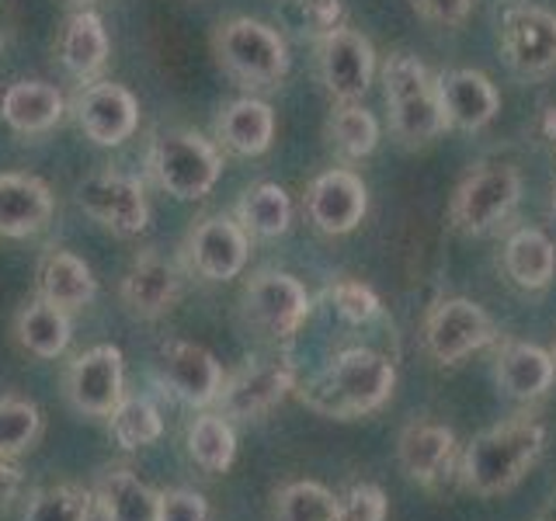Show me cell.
<instances>
[{
    "mask_svg": "<svg viewBox=\"0 0 556 521\" xmlns=\"http://www.w3.org/2000/svg\"><path fill=\"white\" fill-rule=\"evenodd\" d=\"M396 390V369L387 355L372 347H348L334 361H327L317 376L295 386L300 404L320 417L352 421L379 410Z\"/></svg>",
    "mask_w": 556,
    "mask_h": 521,
    "instance_id": "6da1fadb",
    "label": "cell"
},
{
    "mask_svg": "<svg viewBox=\"0 0 556 521\" xmlns=\"http://www.w3.org/2000/svg\"><path fill=\"white\" fill-rule=\"evenodd\" d=\"M546 448V428L532 417H515L480 431L473 442L463 448L459 480L469 494L497 497L526 480L529 469L539 462Z\"/></svg>",
    "mask_w": 556,
    "mask_h": 521,
    "instance_id": "7a4b0ae2",
    "label": "cell"
},
{
    "mask_svg": "<svg viewBox=\"0 0 556 521\" xmlns=\"http://www.w3.org/2000/svg\"><path fill=\"white\" fill-rule=\"evenodd\" d=\"M213 56L219 69L243 91H271L289 74L286 35L268 22L237 14L213 31Z\"/></svg>",
    "mask_w": 556,
    "mask_h": 521,
    "instance_id": "3957f363",
    "label": "cell"
},
{
    "mask_svg": "<svg viewBox=\"0 0 556 521\" xmlns=\"http://www.w3.org/2000/svg\"><path fill=\"white\" fill-rule=\"evenodd\" d=\"M147 178L170 199H205L223 178V150L195 129H161L147 147Z\"/></svg>",
    "mask_w": 556,
    "mask_h": 521,
    "instance_id": "277c9868",
    "label": "cell"
},
{
    "mask_svg": "<svg viewBox=\"0 0 556 521\" xmlns=\"http://www.w3.org/2000/svg\"><path fill=\"white\" fill-rule=\"evenodd\" d=\"M382 94H387L390 109V129L404 147H425L448 129L439 101V84L410 52H393L387 60Z\"/></svg>",
    "mask_w": 556,
    "mask_h": 521,
    "instance_id": "5b68a950",
    "label": "cell"
},
{
    "mask_svg": "<svg viewBox=\"0 0 556 521\" xmlns=\"http://www.w3.org/2000/svg\"><path fill=\"white\" fill-rule=\"evenodd\" d=\"M313 300L306 285L289 271L265 268L248 278L240 292V317L265 341H289L300 334V327L309 320Z\"/></svg>",
    "mask_w": 556,
    "mask_h": 521,
    "instance_id": "8992f818",
    "label": "cell"
},
{
    "mask_svg": "<svg viewBox=\"0 0 556 521\" xmlns=\"http://www.w3.org/2000/svg\"><path fill=\"white\" fill-rule=\"evenodd\" d=\"M74 202L80 213L109 230L118 240L139 237L150 226V199L147 188L132 174L122 170H94L74 188Z\"/></svg>",
    "mask_w": 556,
    "mask_h": 521,
    "instance_id": "52a82bcc",
    "label": "cell"
},
{
    "mask_svg": "<svg viewBox=\"0 0 556 521\" xmlns=\"http://www.w3.org/2000/svg\"><path fill=\"white\" fill-rule=\"evenodd\" d=\"M521 174L508 164H480L469 170L448 205V219L466 237H483L515 213Z\"/></svg>",
    "mask_w": 556,
    "mask_h": 521,
    "instance_id": "ba28073f",
    "label": "cell"
},
{
    "mask_svg": "<svg viewBox=\"0 0 556 521\" xmlns=\"http://www.w3.org/2000/svg\"><path fill=\"white\" fill-rule=\"evenodd\" d=\"M181 260L205 282H233L251 260V237L233 216H202L181 240Z\"/></svg>",
    "mask_w": 556,
    "mask_h": 521,
    "instance_id": "9c48e42d",
    "label": "cell"
},
{
    "mask_svg": "<svg viewBox=\"0 0 556 521\" xmlns=\"http://www.w3.org/2000/svg\"><path fill=\"white\" fill-rule=\"evenodd\" d=\"M295 393V369L289 358H257L223 379L216 414L226 421H257Z\"/></svg>",
    "mask_w": 556,
    "mask_h": 521,
    "instance_id": "30bf717a",
    "label": "cell"
},
{
    "mask_svg": "<svg viewBox=\"0 0 556 521\" xmlns=\"http://www.w3.org/2000/svg\"><path fill=\"white\" fill-rule=\"evenodd\" d=\"M497 341V327L486 309L473 300L452 295L428 309L425 317V347L439 365H459L480 347Z\"/></svg>",
    "mask_w": 556,
    "mask_h": 521,
    "instance_id": "8fae6325",
    "label": "cell"
},
{
    "mask_svg": "<svg viewBox=\"0 0 556 521\" xmlns=\"http://www.w3.org/2000/svg\"><path fill=\"white\" fill-rule=\"evenodd\" d=\"M66 404L84 417H109L126 396V358L115 344H94L66 365Z\"/></svg>",
    "mask_w": 556,
    "mask_h": 521,
    "instance_id": "7c38bea8",
    "label": "cell"
},
{
    "mask_svg": "<svg viewBox=\"0 0 556 521\" xmlns=\"http://www.w3.org/2000/svg\"><path fill=\"white\" fill-rule=\"evenodd\" d=\"M156 382L185 407H216V396L223 390V365L208 347L195 341H164L156 352Z\"/></svg>",
    "mask_w": 556,
    "mask_h": 521,
    "instance_id": "4fadbf2b",
    "label": "cell"
},
{
    "mask_svg": "<svg viewBox=\"0 0 556 521\" xmlns=\"http://www.w3.org/2000/svg\"><path fill=\"white\" fill-rule=\"evenodd\" d=\"M317 74L338 104L362 101L376 77V49L362 31L338 25L317 39Z\"/></svg>",
    "mask_w": 556,
    "mask_h": 521,
    "instance_id": "5bb4252c",
    "label": "cell"
},
{
    "mask_svg": "<svg viewBox=\"0 0 556 521\" xmlns=\"http://www.w3.org/2000/svg\"><path fill=\"white\" fill-rule=\"evenodd\" d=\"M70 112L94 147H122L139 129V98L126 84L104 77L80 84V91L70 98Z\"/></svg>",
    "mask_w": 556,
    "mask_h": 521,
    "instance_id": "9a60e30c",
    "label": "cell"
},
{
    "mask_svg": "<svg viewBox=\"0 0 556 521\" xmlns=\"http://www.w3.org/2000/svg\"><path fill=\"white\" fill-rule=\"evenodd\" d=\"M303 213L313 230L327 237H344L358 230V223L369 213V188L348 167H330L309 181L303 195Z\"/></svg>",
    "mask_w": 556,
    "mask_h": 521,
    "instance_id": "2e32d148",
    "label": "cell"
},
{
    "mask_svg": "<svg viewBox=\"0 0 556 521\" xmlns=\"http://www.w3.org/2000/svg\"><path fill=\"white\" fill-rule=\"evenodd\" d=\"M501 56L521 77H543L556 66V11L518 4L501 22Z\"/></svg>",
    "mask_w": 556,
    "mask_h": 521,
    "instance_id": "e0dca14e",
    "label": "cell"
},
{
    "mask_svg": "<svg viewBox=\"0 0 556 521\" xmlns=\"http://www.w3.org/2000/svg\"><path fill=\"white\" fill-rule=\"evenodd\" d=\"M178 295H181V271L156 247L136 254L118 285V300L136 320H161L164 313L174 309Z\"/></svg>",
    "mask_w": 556,
    "mask_h": 521,
    "instance_id": "ac0fdd59",
    "label": "cell"
},
{
    "mask_svg": "<svg viewBox=\"0 0 556 521\" xmlns=\"http://www.w3.org/2000/svg\"><path fill=\"white\" fill-rule=\"evenodd\" d=\"M52 213H56V199L39 174H0V237L4 240H28L42 233L52 223Z\"/></svg>",
    "mask_w": 556,
    "mask_h": 521,
    "instance_id": "d6986e66",
    "label": "cell"
},
{
    "mask_svg": "<svg viewBox=\"0 0 556 521\" xmlns=\"http://www.w3.org/2000/svg\"><path fill=\"white\" fill-rule=\"evenodd\" d=\"M439 84V101L445 112V126L448 129H463V132H480L486 129L501 112V94L494 80L480 74V69H448V74L434 77Z\"/></svg>",
    "mask_w": 556,
    "mask_h": 521,
    "instance_id": "ffe728a7",
    "label": "cell"
},
{
    "mask_svg": "<svg viewBox=\"0 0 556 521\" xmlns=\"http://www.w3.org/2000/svg\"><path fill=\"white\" fill-rule=\"evenodd\" d=\"M109 56H112V39H109V28L101 22V14H94L91 8H80L70 14L56 35V60L66 74L77 84L101 80Z\"/></svg>",
    "mask_w": 556,
    "mask_h": 521,
    "instance_id": "44dd1931",
    "label": "cell"
},
{
    "mask_svg": "<svg viewBox=\"0 0 556 521\" xmlns=\"http://www.w3.org/2000/svg\"><path fill=\"white\" fill-rule=\"evenodd\" d=\"M70 112V101L49 80H17L0 94V118L17 136H46Z\"/></svg>",
    "mask_w": 556,
    "mask_h": 521,
    "instance_id": "7402d4cb",
    "label": "cell"
},
{
    "mask_svg": "<svg viewBox=\"0 0 556 521\" xmlns=\"http://www.w3.org/2000/svg\"><path fill=\"white\" fill-rule=\"evenodd\" d=\"M213 139L223 153L233 156H261L275 143V112L268 101L254 94L223 104L213 126Z\"/></svg>",
    "mask_w": 556,
    "mask_h": 521,
    "instance_id": "603a6c76",
    "label": "cell"
},
{
    "mask_svg": "<svg viewBox=\"0 0 556 521\" xmlns=\"http://www.w3.org/2000/svg\"><path fill=\"white\" fill-rule=\"evenodd\" d=\"M396 459L400 469L421 486H434L456 459V434L445 424L434 421H414L400 431L396 439Z\"/></svg>",
    "mask_w": 556,
    "mask_h": 521,
    "instance_id": "cb8c5ba5",
    "label": "cell"
},
{
    "mask_svg": "<svg viewBox=\"0 0 556 521\" xmlns=\"http://www.w3.org/2000/svg\"><path fill=\"white\" fill-rule=\"evenodd\" d=\"M35 292H39V300L74 313L94 303L98 278L84 257H77L74 251L52 247L42 254L39 271H35Z\"/></svg>",
    "mask_w": 556,
    "mask_h": 521,
    "instance_id": "d4e9b609",
    "label": "cell"
},
{
    "mask_svg": "<svg viewBox=\"0 0 556 521\" xmlns=\"http://www.w3.org/2000/svg\"><path fill=\"white\" fill-rule=\"evenodd\" d=\"M494 376L497 386L508 393L511 399H539L553 390L556 382V361L549 352H543L539 344H526V341H508L497 347L494 358Z\"/></svg>",
    "mask_w": 556,
    "mask_h": 521,
    "instance_id": "484cf974",
    "label": "cell"
},
{
    "mask_svg": "<svg viewBox=\"0 0 556 521\" xmlns=\"http://www.w3.org/2000/svg\"><path fill=\"white\" fill-rule=\"evenodd\" d=\"M91 494L104 521H156L161 508V491H150L129 466L101 469Z\"/></svg>",
    "mask_w": 556,
    "mask_h": 521,
    "instance_id": "4316f807",
    "label": "cell"
},
{
    "mask_svg": "<svg viewBox=\"0 0 556 521\" xmlns=\"http://www.w3.org/2000/svg\"><path fill=\"white\" fill-rule=\"evenodd\" d=\"M70 313L52 306L46 300H28L14 317V341L22 344V352H28L31 358L52 361L66 352L70 344Z\"/></svg>",
    "mask_w": 556,
    "mask_h": 521,
    "instance_id": "83f0119b",
    "label": "cell"
},
{
    "mask_svg": "<svg viewBox=\"0 0 556 521\" xmlns=\"http://www.w3.org/2000/svg\"><path fill=\"white\" fill-rule=\"evenodd\" d=\"M233 219L251 240H278L292 226V199L282 185L257 181L233 205Z\"/></svg>",
    "mask_w": 556,
    "mask_h": 521,
    "instance_id": "f1b7e54d",
    "label": "cell"
},
{
    "mask_svg": "<svg viewBox=\"0 0 556 521\" xmlns=\"http://www.w3.org/2000/svg\"><path fill=\"white\" fill-rule=\"evenodd\" d=\"M504 271L526 292H539L556 275V247L543 230H518L504 243Z\"/></svg>",
    "mask_w": 556,
    "mask_h": 521,
    "instance_id": "f546056e",
    "label": "cell"
},
{
    "mask_svg": "<svg viewBox=\"0 0 556 521\" xmlns=\"http://www.w3.org/2000/svg\"><path fill=\"white\" fill-rule=\"evenodd\" d=\"M188 456L202 473H226L237 459V434L223 414L208 410L188 424Z\"/></svg>",
    "mask_w": 556,
    "mask_h": 521,
    "instance_id": "4dcf8cb0",
    "label": "cell"
},
{
    "mask_svg": "<svg viewBox=\"0 0 556 521\" xmlns=\"http://www.w3.org/2000/svg\"><path fill=\"white\" fill-rule=\"evenodd\" d=\"M324 136L330 150H334L341 161L355 164V161H365L376 143H379V122L372 112H365L358 101L352 104H338L334 112H330L327 126H324Z\"/></svg>",
    "mask_w": 556,
    "mask_h": 521,
    "instance_id": "1f68e13d",
    "label": "cell"
},
{
    "mask_svg": "<svg viewBox=\"0 0 556 521\" xmlns=\"http://www.w3.org/2000/svg\"><path fill=\"white\" fill-rule=\"evenodd\" d=\"M109 431L112 439L118 442V448L126 452H139L161 442L164 434V417L156 410V404L150 396H136L126 393L115 404V410L109 414Z\"/></svg>",
    "mask_w": 556,
    "mask_h": 521,
    "instance_id": "d6a6232c",
    "label": "cell"
},
{
    "mask_svg": "<svg viewBox=\"0 0 556 521\" xmlns=\"http://www.w3.org/2000/svg\"><path fill=\"white\" fill-rule=\"evenodd\" d=\"M94 494L80 483H52L31 491L22 521H91Z\"/></svg>",
    "mask_w": 556,
    "mask_h": 521,
    "instance_id": "836d02e7",
    "label": "cell"
},
{
    "mask_svg": "<svg viewBox=\"0 0 556 521\" xmlns=\"http://www.w3.org/2000/svg\"><path fill=\"white\" fill-rule=\"evenodd\" d=\"M278 521H338V497L317 480H292L275 494Z\"/></svg>",
    "mask_w": 556,
    "mask_h": 521,
    "instance_id": "e575fe53",
    "label": "cell"
},
{
    "mask_svg": "<svg viewBox=\"0 0 556 521\" xmlns=\"http://www.w3.org/2000/svg\"><path fill=\"white\" fill-rule=\"evenodd\" d=\"M42 434V410L25 396H0V456H22Z\"/></svg>",
    "mask_w": 556,
    "mask_h": 521,
    "instance_id": "d590c367",
    "label": "cell"
},
{
    "mask_svg": "<svg viewBox=\"0 0 556 521\" xmlns=\"http://www.w3.org/2000/svg\"><path fill=\"white\" fill-rule=\"evenodd\" d=\"M282 17L303 39L317 42L341 25V0H282Z\"/></svg>",
    "mask_w": 556,
    "mask_h": 521,
    "instance_id": "8d00e7d4",
    "label": "cell"
},
{
    "mask_svg": "<svg viewBox=\"0 0 556 521\" xmlns=\"http://www.w3.org/2000/svg\"><path fill=\"white\" fill-rule=\"evenodd\" d=\"M327 303L338 309V317H344L348 323H369L382 313L379 295L358 282V278H338L334 285L327 289Z\"/></svg>",
    "mask_w": 556,
    "mask_h": 521,
    "instance_id": "74e56055",
    "label": "cell"
},
{
    "mask_svg": "<svg viewBox=\"0 0 556 521\" xmlns=\"http://www.w3.org/2000/svg\"><path fill=\"white\" fill-rule=\"evenodd\" d=\"M338 521H387V494L376 483H355L338 497Z\"/></svg>",
    "mask_w": 556,
    "mask_h": 521,
    "instance_id": "f35d334b",
    "label": "cell"
},
{
    "mask_svg": "<svg viewBox=\"0 0 556 521\" xmlns=\"http://www.w3.org/2000/svg\"><path fill=\"white\" fill-rule=\"evenodd\" d=\"M156 521H213V511H208V500L199 491L174 486V491H161Z\"/></svg>",
    "mask_w": 556,
    "mask_h": 521,
    "instance_id": "ab89813d",
    "label": "cell"
},
{
    "mask_svg": "<svg viewBox=\"0 0 556 521\" xmlns=\"http://www.w3.org/2000/svg\"><path fill=\"white\" fill-rule=\"evenodd\" d=\"M410 8L431 25L456 28L466 22L469 11H473V0H410Z\"/></svg>",
    "mask_w": 556,
    "mask_h": 521,
    "instance_id": "60d3db41",
    "label": "cell"
},
{
    "mask_svg": "<svg viewBox=\"0 0 556 521\" xmlns=\"http://www.w3.org/2000/svg\"><path fill=\"white\" fill-rule=\"evenodd\" d=\"M22 491H25L22 466H17L14 456H0V511H8L22 497Z\"/></svg>",
    "mask_w": 556,
    "mask_h": 521,
    "instance_id": "b9f144b4",
    "label": "cell"
},
{
    "mask_svg": "<svg viewBox=\"0 0 556 521\" xmlns=\"http://www.w3.org/2000/svg\"><path fill=\"white\" fill-rule=\"evenodd\" d=\"M8 17H4V11H0V52H4V46H8Z\"/></svg>",
    "mask_w": 556,
    "mask_h": 521,
    "instance_id": "7bdbcfd3",
    "label": "cell"
},
{
    "mask_svg": "<svg viewBox=\"0 0 556 521\" xmlns=\"http://www.w3.org/2000/svg\"><path fill=\"white\" fill-rule=\"evenodd\" d=\"M66 4H74V8H91L94 0H66Z\"/></svg>",
    "mask_w": 556,
    "mask_h": 521,
    "instance_id": "ee69618b",
    "label": "cell"
},
{
    "mask_svg": "<svg viewBox=\"0 0 556 521\" xmlns=\"http://www.w3.org/2000/svg\"><path fill=\"white\" fill-rule=\"evenodd\" d=\"M539 521H556V514H543V518H539Z\"/></svg>",
    "mask_w": 556,
    "mask_h": 521,
    "instance_id": "f6af8a7d",
    "label": "cell"
},
{
    "mask_svg": "<svg viewBox=\"0 0 556 521\" xmlns=\"http://www.w3.org/2000/svg\"><path fill=\"white\" fill-rule=\"evenodd\" d=\"M553 208H556V185H553Z\"/></svg>",
    "mask_w": 556,
    "mask_h": 521,
    "instance_id": "bcb514c9",
    "label": "cell"
},
{
    "mask_svg": "<svg viewBox=\"0 0 556 521\" xmlns=\"http://www.w3.org/2000/svg\"><path fill=\"white\" fill-rule=\"evenodd\" d=\"M553 361H556V352H553Z\"/></svg>",
    "mask_w": 556,
    "mask_h": 521,
    "instance_id": "7dc6e473",
    "label": "cell"
}]
</instances>
